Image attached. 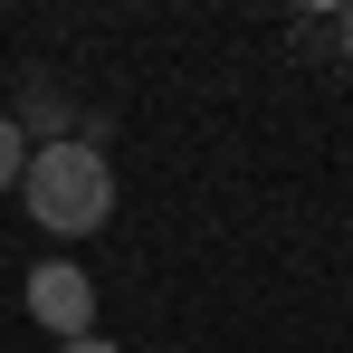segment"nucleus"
<instances>
[{
	"label": "nucleus",
	"instance_id": "obj_4",
	"mask_svg": "<svg viewBox=\"0 0 353 353\" xmlns=\"http://www.w3.org/2000/svg\"><path fill=\"white\" fill-rule=\"evenodd\" d=\"M19 172H29V134L0 115V191H19Z\"/></svg>",
	"mask_w": 353,
	"mask_h": 353
},
{
	"label": "nucleus",
	"instance_id": "obj_2",
	"mask_svg": "<svg viewBox=\"0 0 353 353\" xmlns=\"http://www.w3.org/2000/svg\"><path fill=\"white\" fill-rule=\"evenodd\" d=\"M29 315H39L58 344H86V334H96V277H86L77 258H48V268H29Z\"/></svg>",
	"mask_w": 353,
	"mask_h": 353
},
{
	"label": "nucleus",
	"instance_id": "obj_6",
	"mask_svg": "<svg viewBox=\"0 0 353 353\" xmlns=\"http://www.w3.org/2000/svg\"><path fill=\"white\" fill-rule=\"evenodd\" d=\"M58 353H115V344H105V334H86V344H58Z\"/></svg>",
	"mask_w": 353,
	"mask_h": 353
},
{
	"label": "nucleus",
	"instance_id": "obj_3",
	"mask_svg": "<svg viewBox=\"0 0 353 353\" xmlns=\"http://www.w3.org/2000/svg\"><path fill=\"white\" fill-rule=\"evenodd\" d=\"M19 134H29V153H39V143H67V134H77V105H67V86L58 77H39V86H29V96H19Z\"/></svg>",
	"mask_w": 353,
	"mask_h": 353
},
{
	"label": "nucleus",
	"instance_id": "obj_5",
	"mask_svg": "<svg viewBox=\"0 0 353 353\" xmlns=\"http://www.w3.org/2000/svg\"><path fill=\"white\" fill-rule=\"evenodd\" d=\"M334 48H344V58H353V0H344V10H334Z\"/></svg>",
	"mask_w": 353,
	"mask_h": 353
},
{
	"label": "nucleus",
	"instance_id": "obj_1",
	"mask_svg": "<svg viewBox=\"0 0 353 353\" xmlns=\"http://www.w3.org/2000/svg\"><path fill=\"white\" fill-rule=\"evenodd\" d=\"M19 201H29V220L48 239H86V230H105V210H115V163L96 153V134L39 143L29 172H19Z\"/></svg>",
	"mask_w": 353,
	"mask_h": 353
}]
</instances>
